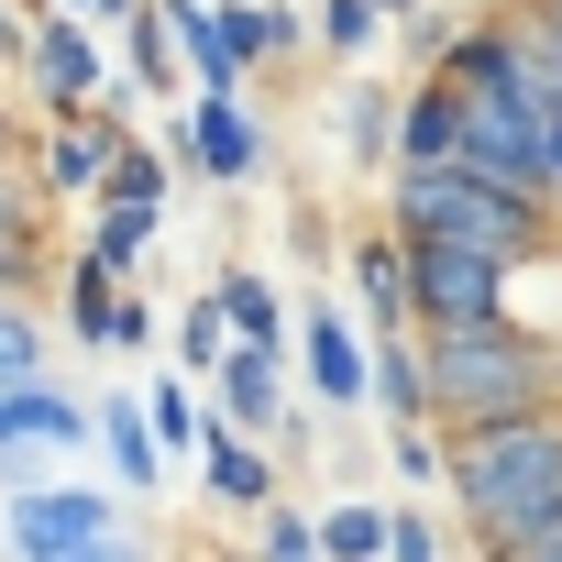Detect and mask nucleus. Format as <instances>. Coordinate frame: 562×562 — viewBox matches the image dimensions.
<instances>
[{
	"instance_id": "obj_1",
	"label": "nucleus",
	"mask_w": 562,
	"mask_h": 562,
	"mask_svg": "<svg viewBox=\"0 0 562 562\" xmlns=\"http://www.w3.org/2000/svg\"><path fill=\"white\" fill-rule=\"evenodd\" d=\"M441 441H452V507L485 540V562L529 551L562 518V408L507 419V430H441Z\"/></svg>"
},
{
	"instance_id": "obj_2",
	"label": "nucleus",
	"mask_w": 562,
	"mask_h": 562,
	"mask_svg": "<svg viewBox=\"0 0 562 562\" xmlns=\"http://www.w3.org/2000/svg\"><path fill=\"white\" fill-rule=\"evenodd\" d=\"M386 232L419 254V243H452V254H485V265H529V254H562V210L551 199H518L474 166H430V177H397L386 188Z\"/></svg>"
},
{
	"instance_id": "obj_3",
	"label": "nucleus",
	"mask_w": 562,
	"mask_h": 562,
	"mask_svg": "<svg viewBox=\"0 0 562 562\" xmlns=\"http://www.w3.org/2000/svg\"><path fill=\"white\" fill-rule=\"evenodd\" d=\"M430 430H507V419H540L562 408V375H551V331H430Z\"/></svg>"
},
{
	"instance_id": "obj_4",
	"label": "nucleus",
	"mask_w": 562,
	"mask_h": 562,
	"mask_svg": "<svg viewBox=\"0 0 562 562\" xmlns=\"http://www.w3.org/2000/svg\"><path fill=\"white\" fill-rule=\"evenodd\" d=\"M507 276H518V265H485V254L419 243V254H408V310H419V342H430V331H496V321H507Z\"/></svg>"
},
{
	"instance_id": "obj_5",
	"label": "nucleus",
	"mask_w": 562,
	"mask_h": 562,
	"mask_svg": "<svg viewBox=\"0 0 562 562\" xmlns=\"http://www.w3.org/2000/svg\"><path fill=\"white\" fill-rule=\"evenodd\" d=\"M122 540V507L100 485H23L12 496V562H89Z\"/></svg>"
},
{
	"instance_id": "obj_6",
	"label": "nucleus",
	"mask_w": 562,
	"mask_h": 562,
	"mask_svg": "<svg viewBox=\"0 0 562 562\" xmlns=\"http://www.w3.org/2000/svg\"><path fill=\"white\" fill-rule=\"evenodd\" d=\"M133 155V122H122V89L100 100V111H78V122H56L45 133V166H34V188L45 199H89L100 210V188H111V166Z\"/></svg>"
},
{
	"instance_id": "obj_7",
	"label": "nucleus",
	"mask_w": 562,
	"mask_h": 562,
	"mask_svg": "<svg viewBox=\"0 0 562 562\" xmlns=\"http://www.w3.org/2000/svg\"><path fill=\"white\" fill-rule=\"evenodd\" d=\"M299 386H310L321 408H364V397H375V342H364V321H342L331 299L299 310Z\"/></svg>"
},
{
	"instance_id": "obj_8",
	"label": "nucleus",
	"mask_w": 562,
	"mask_h": 562,
	"mask_svg": "<svg viewBox=\"0 0 562 562\" xmlns=\"http://www.w3.org/2000/svg\"><path fill=\"white\" fill-rule=\"evenodd\" d=\"M23 67H34V89H45L67 122L111 100V67H100V34H89V12H34V45H23Z\"/></svg>"
},
{
	"instance_id": "obj_9",
	"label": "nucleus",
	"mask_w": 562,
	"mask_h": 562,
	"mask_svg": "<svg viewBox=\"0 0 562 562\" xmlns=\"http://www.w3.org/2000/svg\"><path fill=\"white\" fill-rule=\"evenodd\" d=\"M155 23H166V45L188 56L199 100H243L254 56H243V34H232V0H155Z\"/></svg>"
},
{
	"instance_id": "obj_10",
	"label": "nucleus",
	"mask_w": 562,
	"mask_h": 562,
	"mask_svg": "<svg viewBox=\"0 0 562 562\" xmlns=\"http://www.w3.org/2000/svg\"><path fill=\"white\" fill-rule=\"evenodd\" d=\"M166 144H177V166H199L210 188H243V177H265V122H254L243 100H199L188 122H166Z\"/></svg>"
},
{
	"instance_id": "obj_11",
	"label": "nucleus",
	"mask_w": 562,
	"mask_h": 562,
	"mask_svg": "<svg viewBox=\"0 0 562 562\" xmlns=\"http://www.w3.org/2000/svg\"><path fill=\"white\" fill-rule=\"evenodd\" d=\"M299 386H288V353H254V342H232L221 353V375H210V408H221V430H243V441H276L299 408H288Z\"/></svg>"
},
{
	"instance_id": "obj_12",
	"label": "nucleus",
	"mask_w": 562,
	"mask_h": 562,
	"mask_svg": "<svg viewBox=\"0 0 562 562\" xmlns=\"http://www.w3.org/2000/svg\"><path fill=\"white\" fill-rule=\"evenodd\" d=\"M100 430V408H78L67 386L23 375V386H0V463H23V452H78Z\"/></svg>"
},
{
	"instance_id": "obj_13",
	"label": "nucleus",
	"mask_w": 562,
	"mask_h": 562,
	"mask_svg": "<svg viewBox=\"0 0 562 562\" xmlns=\"http://www.w3.org/2000/svg\"><path fill=\"white\" fill-rule=\"evenodd\" d=\"M463 166V89L452 78H408L397 89V177Z\"/></svg>"
},
{
	"instance_id": "obj_14",
	"label": "nucleus",
	"mask_w": 562,
	"mask_h": 562,
	"mask_svg": "<svg viewBox=\"0 0 562 562\" xmlns=\"http://www.w3.org/2000/svg\"><path fill=\"white\" fill-rule=\"evenodd\" d=\"M353 299H364V342H397L408 310V243L397 232H353Z\"/></svg>"
},
{
	"instance_id": "obj_15",
	"label": "nucleus",
	"mask_w": 562,
	"mask_h": 562,
	"mask_svg": "<svg viewBox=\"0 0 562 562\" xmlns=\"http://www.w3.org/2000/svg\"><path fill=\"white\" fill-rule=\"evenodd\" d=\"M199 485H210L221 507L265 518V507H276V441H243V430H210V452H199Z\"/></svg>"
},
{
	"instance_id": "obj_16",
	"label": "nucleus",
	"mask_w": 562,
	"mask_h": 562,
	"mask_svg": "<svg viewBox=\"0 0 562 562\" xmlns=\"http://www.w3.org/2000/svg\"><path fill=\"white\" fill-rule=\"evenodd\" d=\"M100 441H111V474L133 485V496H155L166 485V441H155V408L122 386V397H100Z\"/></svg>"
},
{
	"instance_id": "obj_17",
	"label": "nucleus",
	"mask_w": 562,
	"mask_h": 562,
	"mask_svg": "<svg viewBox=\"0 0 562 562\" xmlns=\"http://www.w3.org/2000/svg\"><path fill=\"white\" fill-rule=\"evenodd\" d=\"M221 321H232V342H254V353H276V342H288V288H276V276H254V265H232L221 276Z\"/></svg>"
},
{
	"instance_id": "obj_18",
	"label": "nucleus",
	"mask_w": 562,
	"mask_h": 562,
	"mask_svg": "<svg viewBox=\"0 0 562 562\" xmlns=\"http://www.w3.org/2000/svg\"><path fill=\"white\" fill-rule=\"evenodd\" d=\"M67 331L89 342V353H111V331H122V276L78 243V265H67Z\"/></svg>"
},
{
	"instance_id": "obj_19",
	"label": "nucleus",
	"mask_w": 562,
	"mask_h": 562,
	"mask_svg": "<svg viewBox=\"0 0 562 562\" xmlns=\"http://www.w3.org/2000/svg\"><path fill=\"white\" fill-rule=\"evenodd\" d=\"M375 408L397 419V430H430V353L397 331V342H375Z\"/></svg>"
},
{
	"instance_id": "obj_20",
	"label": "nucleus",
	"mask_w": 562,
	"mask_h": 562,
	"mask_svg": "<svg viewBox=\"0 0 562 562\" xmlns=\"http://www.w3.org/2000/svg\"><path fill=\"white\" fill-rule=\"evenodd\" d=\"M342 155L397 166V89H342Z\"/></svg>"
},
{
	"instance_id": "obj_21",
	"label": "nucleus",
	"mask_w": 562,
	"mask_h": 562,
	"mask_svg": "<svg viewBox=\"0 0 562 562\" xmlns=\"http://www.w3.org/2000/svg\"><path fill=\"white\" fill-rule=\"evenodd\" d=\"M397 507H321V562H386Z\"/></svg>"
},
{
	"instance_id": "obj_22",
	"label": "nucleus",
	"mask_w": 562,
	"mask_h": 562,
	"mask_svg": "<svg viewBox=\"0 0 562 562\" xmlns=\"http://www.w3.org/2000/svg\"><path fill=\"white\" fill-rule=\"evenodd\" d=\"M155 232H166V210H111V199L89 210V254H100L111 276H122V265H144V254H155Z\"/></svg>"
},
{
	"instance_id": "obj_23",
	"label": "nucleus",
	"mask_w": 562,
	"mask_h": 562,
	"mask_svg": "<svg viewBox=\"0 0 562 562\" xmlns=\"http://www.w3.org/2000/svg\"><path fill=\"white\" fill-rule=\"evenodd\" d=\"M310 34H321V56H364L375 34H386V12H375V0H310Z\"/></svg>"
},
{
	"instance_id": "obj_24",
	"label": "nucleus",
	"mask_w": 562,
	"mask_h": 562,
	"mask_svg": "<svg viewBox=\"0 0 562 562\" xmlns=\"http://www.w3.org/2000/svg\"><path fill=\"white\" fill-rule=\"evenodd\" d=\"M188 386H199V375H177V386H155V397H144V408H155V441H166V452H210V430H221V419H210V408H199Z\"/></svg>"
},
{
	"instance_id": "obj_25",
	"label": "nucleus",
	"mask_w": 562,
	"mask_h": 562,
	"mask_svg": "<svg viewBox=\"0 0 562 562\" xmlns=\"http://www.w3.org/2000/svg\"><path fill=\"white\" fill-rule=\"evenodd\" d=\"M177 353H188V375H199V386L221 375V353H232V321H221V299H188V310H177Z\"/></svg>"
},
{
	"instance_id": "obj_26",
	"label": "nucleus",
	"mask_w": 562,
	"mask_h": 562,
	"mask_svg": "<svg viewBox=\"0 0 562 562\" xmlns=\"http://www.w3.org/2000/svg\"><path fill=\"white\" fill-rule=\"evenodd\" d=\"M254 551H265V562H321V518H310V507H288V496H276V507L254 518Z\"/></svg>"
},
{
	"instance_id": "obj_27",
	"label": "nucleus",
	"mask_w": 562,
	"mask_h": 562,
	"mask_svg": "<svg viewBox=\"0 0 562 562\" xmlns=\"http://www.w3.org/2000/svg\"><path fill=\"white\" fill-rule=\"evenodd\" d=\"M386 474L397 485H452V441L441 430H386Z\"/></svg>"
},
{
	"instance_id": "obj_28",
	"label": "nucleus",
	"mask_w": 562,
	"mask_h": 562,
	"mask_svg": "<svg viewBox=\"0 0 562 562\" xmlns=\"http://www.w3.org/2000/svg\"><path fill=\"white\" fill-rule=\"evenodd\" d=\"M23 375H45V321L23 299H0V386H23Z\"/></svg>"
},
{
	"instance_id": "obj_29",
	"label": "nucleus",
	"mask_w": 562,
	"mask_h": 562,
	"mask_svg": "<svg viewBox=\"0 0 562 562\" xmlns=\"http://www.w3.org/2000/svg\"><path fill=\"white\" fill-rule=\"evenodd\" d=\"M0 254H45V188L0 177Z\"/></svg>"
},
{
	"instance_id": "obj_30",
	"label": "nucleus",
	"mask_w": 562,
	"mask_h": 562,
	"mask_svg": "<svg viewBox=\"0 0 562 562\" xmlns=\"http://www.w3.org/2000/svg\"><path fill=\"white\" fill-rule=\"evenodd\" d=\"M122 67H133V89H166V78H188V56L166 45V23H155V12L122 34Z\"/></svg>"
},
{
	"instance_id": "obj_31",
	"label": "nucleus",
	"mask_w": 562,
	"mask_h": 562,
	"mask_svg": "<svg viewBox=\"0 0 562 562\" xmlns=\"http://www.w3.org/2000/svg\"><path fill=\"white\" fill-rule=\"evenodd\" d=\"M100 199H111V210H166V155H144V144H133V155L111 166V188H100Z\"/></svg>"
},
{
	"instance_id": "obj_32",
	"label": "nucleus",
	"mask_w": 562,
	"mask_h": 562,
	"mask_svg": "<svg viewBox=\"0 0 562 562\" xmlns=\"http://www.w3.org/2000/svg\"><path fill=\"white\" fill-rule=\"evenodd\" d=\"M386 562H441V529H430L419 507H397V540H386Z\"/></svg>"
},
{
	"instance_id": "obj_33",
	"label": "nucleus",
	"mask_w": 562,
	"mask_h": 562,
	"mask_svg": "<svg viewBox=\"0 0 562 562\" xmlns=\"http://www.w3.org/2000/svg\"><path fill=\"white\" fill-rule=\"evenodd\" d=\"M507 12H518V23H529V34H540V56H551V67H562V0H507Z\"/></svg>"
},
{
	"instance_id": "obj_34",
	"label": "nucleus",
	"mask_w": 562,
	"mask_h": 562,
	"mask_svg": "<svg viewBox=\"0 0 562 562\" xmlns=\"http://www.w3.org/2000/svg\"><path fill=\"white\" fill-rule=\"evenodd\" d=\"M155 342V299H122V331H111V353H144Z\"/></svg>"
},
{
	"instance_id": "obj_35",
	"label": "nucleus",
	"mask_w": 562,
	"mask_h": 562,
	"mask_svg": "<svg viewBox=\"0 0 562 562\" xmlns=\"http://www.w3.org/2000/svg\"><path fill=\"white\" fill-rule=\"evenodd\" d=\"M89 562H155V551H144V540H111V551H89Z\"/></svg>"
},
{
	"instance_id": "obj_36",
	"label": "nucleus",
	"mask_w": 562,
	"mask_h": 562,
	"mask_svg": "<svg viewBox=\"0 0 562 562\" xmlns=\"http://www.w3.org/2000/svg\"><path fill=\"white\" fill-rule=\"evenodd\" d=\"M375 12H386V23H419V12H430V0H375Z\"/></svg>"
},
{
	"instance_id": "obj_37",
	"label": "nucleus",
	"mask_w": 562,
	"mask_h": 562,
	"mask_svg": "<svg viewBox=\"0 0 562 562\" xmlns=\"http://www.w3.org/2000/svg\"><path fill=\"white\" fill-rule=\"evenodd\" d=\"M551 210H562V122H551Z\"/></svg>"
},
{
	"instance_id": "obj_38",
	"label": "nucleus",
	"mask_w": 562,
	"mask_h": 562,
	"mask_svg": "<svg viewBox=\"0 0 562 562\" xmlns=\"http://www.w3.org/2000/svg\"><path fill=\"white\" fill-rule=\"evenodd\" d=\"M551 375H562V321H551Z\"/></svg>"
},
{
	"instance_id": "obj_39",
	"label": "nucleus",
	"mask_w": 562,
	"mask_h": 562,
	"mask_svg": "<svg viewBox=\"0 0 562 562\" xmlns=\"http://www.w3.org/2000/svg\"><path fill=\"white\" fill-rule=\"evenodd\" d=\"M45 12H89V0H45Z\"/></svg>"
},
{
	"instance_id": "obj_40",
	"label": "nucleus",
	"mask_w": 562,
	"mask_h": 562,
	"mask_svg": "<svg viewBox=\"0 0 562 562\" xmlns=\"http://www.w3.org/2000/svg\"><path fill=\"white\" fill-rule=\"evenodd\" d=\"M0 177H12V133H0Z\"/></svg>"
}]
</instances>
